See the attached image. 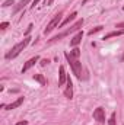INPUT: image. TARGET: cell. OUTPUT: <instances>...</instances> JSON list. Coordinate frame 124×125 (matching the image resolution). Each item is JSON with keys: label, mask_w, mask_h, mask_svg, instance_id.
I'll return each mask as SVG.
<instances>
[{"label": "cell", "mask_w": 124, "mask_h": 125, "mask_svg": "<svg viewBox=\"0 0 124 125\" xmlns=\"http://www.w3.org/2000/svg\"><path fill=\"white\" fill-rule=\"evenodd\" d=\"M29 42H31V38H29V36H25V39H24V41H21V42H18L16 45H13V47H12V50L4 55V57H6V60H10V58L18 57V55H19V54L26 48V45H28Z\"/></svg>", "instance_id": "1"}, {"label": "cell", "mask_w": 124, "mask_h": 125, "mask_svg": "<svg viewBox=\"0 0 124 125\" xmlns=\"http://www.w3.org/2000/svg\"><path fill=\"white\" fill-rule=\"evenodd\" d=\"M82 25H83V19H79V21H76L69 29H66L64 32H62V33H59V35H56V36H53L51 39H50V44H53V42H57V41H60L62 38H64V36H69L70 33H73V32H79L80 31V28H82Z\"/></svg>", "instance_id": "2"}, {"label": "cell", "mask_w": 124, "mask_h": 125, "mask_svg": "<svg viewBox=\"0 0 124 125\" xmlns=\"http://www.w3.org/2000/svg\"><path fill=\"white\" fill-rule=\"evenodd\" d=\"M64 55H66V60L70 64L72 70H73V74H74L77 79H82V62L79 61V58H74V57H73L72 54H69V52H66Z\"/></svg>", "instance_id": "3"}, {"label": "cell", "mask_w": 124, "mask_h": 125, "mask_svg": "<svg viewBox=\"0 0 124 125\" xmlns=\"http://www.w3.org/2000/svg\"><path fill=\"white\" fill-rule=\"evenodd\" d=\"M62 16H63V13H62V12H59V13H57V15L50 21V23H48V25H47V28L44 29V33H45V35H47V33H50L53 29L59 28V25L62 23V22H60V21H62Z\"/></svg>", "instance_id": "4"}, {"label": "cell", "mask_w": 124, "mask_h": 125, "mask_svg": "<svg viewBox=\"0 0 124 125\" xmlns=\"http://www.w3.org/2000/svg\"><path fill=\"white\" fill-rule=\"evenodd\" d=\"M93 119L95 121H98L99 124H104L105 122V111H104V108H96L95 111H93Z\"/></svg>", "instance_id": "5"}, {"label": "cell", "mask_w": 124, "mask_h": 125, "mask_svg": "<svg viewBox=\"0 0 124 125\" xmlns=\"http://www.w3.org/2000/svg\"><path fill=\"white\" fill-rule=\"evenodd\" d=\"M38 61H39V57H38V55H35V57L29 58L28 61L24 64V67H22V73H26V71H28L31 67H34V65H35V64H37Z\"/></svg>", "instance_id": "6"}, {"label": "cell", "mask_w": 124, "mask_h": 125, "mask_svg": "<svg viewBox=\"0 0 124 125\" xmlns=\"http://www.w3.org/2000/svg\"><path fill=\"white\" fill-rule=\"evenodd\" d=\"M64 96L67 99L73 97V83H72L70 77H67V83H66V89H64Z\"/></svg>", "instance_id": "7"}, {"label": "cell", "mask_w": 124, "mask_h": 125, "mask_svg": "<svg viewBox=\"0 0 124 125\" xmlns=\"http://www.w3.org/2000/svg\"><path fill=\"white\" fill-rule=\"evenodd\" d=\"M59 86H63V84H66L67 83V74H66V70H64V67L60 65V68H59Z\"/></svg>", "instance_id": "8"}, {"label": "cell", "mask_w": 124, "mask_h": 125, "mask_svg": "<svg viewBox=\"0 0 124 125\" xmlns=\"http://www.w3.org/2000/svg\"><path fill=\"white\" fill-rule=\"evenodd\" d=\"M82 38H83V32L79 31L74 36H73V38H72V39H70V47H73V48H74V47H77V45L80 44Z\"/></svg>", "instance_id": "9"}, {"label": "cell", "mask_w": 124, "mask_h": 125, "mask_svg": "<svg viewBox=\"0 0 124 125\" xmlns=\"http://www.w3.org/2000/svg\"><path fill=\"white\" fill-rule=\"evenodd\" d=\"M24 100H25L24 97H18V99H16L15 102H13V103H10V105H7V106H6V109H7V111H12V109H16V108H19V106H21V105L24 103Z\"/></svg>", "instance_id": "10"}, {"label": "cell", "mask_w": 124, "mask_h": 125, "mask_svg": "<svg viewBox=\"0 0 124 125\" xmlns=\"http://www.w3.org/2000/svg\"><path fill=\"white\" fill-rule=\"evenodd\" d=\"M76 16H77V13H76V12H73V13H70V16H67V18H66V19L63 21L62 23L59 25V28H63V26H66V25H69L70 22H73V21L76 19Z\"/></svg>", "instance_id": "11"}, {"label": "cell", "mask_w": 124, "mask_h": 125, "mask_svg": "<svg viewBox=\"0 0 124 125\" xmlns=\"http://www.w3.org/2000/svg\"><path fill=\"white\" fill-rule=\"evenodd\" d=\"M121 35H124V29H117V31H112L110 33H107L102 39L105 41V39H110V38H114V36H121Z\"/></svg>", "instance_id": "12"}, {"label": "cell", "mask_w": 124, "mask_h": 125, "mask_svg": "<svg viewBox=\"0 0 124 125\" xmlns=\"http://www.w3.org/2000/svg\"><path fill=\"white\" fill-rule=\"evenodd\" d=\"M29 1H31V0H21V1H19V3L13 7V13H18L19 10H22V9H24V7H25Z\"/></svg>", "instance_id": "13"}, {"label": "cell", "mask_w": 124, "mask_h": 125, "mask_svg": "<svg viewBox=\"0 0 124 125\" xmlns=\"http://www.w3.org/2000/svg\"><path fill=\"white\" fill-rule=\"evenodd\" d=\"M34 80H37L41 86H47V79L42 74H34Z\"/></svg>", "instance_id": "14"}, {"label": "cell", "mask_w": 124, "mask_h": 125, "mask_svg": "<svg viewBox=\"0 0 124 125\" xmlns=\"http://www.w3.org/2000/svg\"><path fill=\"white\" fill-rule=\"evenodd\" d=\"M70 54H72V55H73L74 58H79V57H80V50H79L77 47H74V48H73V50L70 51Z\"/></svg>", "instance_id": "15"}, {"label": "cell", "mask_w": 124, "mask_h": 125, "mask_svg": "<svg viewBox=\"0 0 124 125\" xmlns=\"http://www.w3.org/2000/svg\"><path fill=\"white\" fill-rule=\"evenodd\" d=\"M102 29H104V26H96V28H93V29H91V31L88 32V35H91V36H92L93 33H96V32L102 31Z\"/></svg>", "instance_id": "16"}, {"label": "cell", "mask_w": 124, "mask_h": 125, "mask_svg": "<svg viewBox=\"0 0 124 125\" xmlns=\"http://www.w3.org/2000/svg\"><path fill=\"white\" fill-rule=\"evenodd\" d=\"M115 112H112L111 114V116H110V119H108V125H115Z\"/></svg>", "instance_id": "17"}, {"label": "cell", "mask_w": 124, "mask_h": 125, "mask_svg": "<svg viewBox=\"0 0 124 125\" xmlns=\"http://www.w3.org/2000/svg\"><path fill=\"white\" fill-rule=\"evenodd\" d=\"M32 28H34V25H32V23H29V25H28V28H26V31L24 32V35H25V36H28V35H29V33H31Z\"/></svg>", "instance_id": "18"}, {"label": "cell", "mask_w": 124, "mask_h": 125, "mask_svg": "<svg viewBox=\"0 0 124 125\" xmlns=\"http://www.w3.org/2000/svg\"><path fill=\"white\" fill-rule=\"evenodd\" d=\"M12 4H15V1L13 0H6V1H3V7H7V6H12Z\"/></svg>", "instance_id": "19"}, {"label": "cell", "mask_w": 124, "mask_h": 125, "mask_svg": "<svg viewBox=\"0 0 124 125\" xmlns=\"http://www.w3.org/2000/svg\"><path fill=\"white\" fill-rule=\"evenodd\" d=\"M7 26H9V22H1V23H0V29H1V31H4Z\"/></svg>", "instance_id": "20"}, {"label": "cell", "mask_w": 124, "mask_h": 125, "mask_svg": "<svg viewBox=\"0 0 124 125\" xmlns=\"http://www.w3.org/2000/svg\"><path fill=\"white\" fill-rule=\"evenodd\" d=\"M39 1H41V0H34V1H32V4H31V7L34 9V7H35V6H37V4H38Z\"/></svg>", "instance_id": "21"}, {"label": "cell", "mask_w": 124, "mask_h": 125, "mask_svg": "<svg viewBox=\"0 0 124 125\" xmlns=\"http://www.w3.org/2000/svg\"><path fill=\"white\" fill-rule=\"evenodd\" d=\"M115 28H121V29H124V22H120V23H117V25H115Z\"/></svg>", "instance_id": "22"}, {"label": "cell", "mask_w": 124, "mask_h": 125, "mask_svg": "<svg viewBox=\"0 0 124 125\" xmlns=\"http://www.w3.org/2000/svg\"><path fill=\"white\" fill-rule=\"evenodd\" d=\"M16 125H28V121H19L16 122Z\"/></svg>", "instance_id": "23"}, {"label": "cell", "mask_w": 124, "mask_h": 125, "mask_svg": "<svg viewBox=\"0 0 124 125\" xmlns=\"http://www.w3.org/2000/svg\"><path fill=\"white\" fill-rule=\"evenodd\" d=\"M48 60H41V65H47V64H48Z\"/></svg>", "instance_id": "24"}, {"label": "cell", "mask_w": 124, "mask_h": 125, "mask_svg": "<svg viewBox=\"0 0 124 125\" xmlns=\"http://www.w3.org/2000/svg\"><path fill=\"white\" fill-rule=\"evenodd\" d=\"M53 1H54V0H48V1L45 3V4H53Z\"/></svg>", "instance_id": "25"}, {"label": "cell", "mask_w": 124, "mask_h": 125, "mask_svg": "<svg viewBox=\"0 0 124 125\" xmlns=\"http://www.w3.org/2000/svg\"><path fill=\"white\" fill-rule=\"evenodd\" d=\"M88 1H89V0H82V4H86Z\"/></svg>", "instance_id": "26"}, {"label": "cell", "mask_w": 124, "mask_h": 125, "mask_svg": "<svg viewBox=\"0 0 124 125\" xmlns=\"http://www.w3.org/2000/svg\"><path fill=\"white\" fill-rule=\"evenodd\" d=\"M123 10H124V6H123Z\"/></svg>", "instance_id": "27"}]
</instances>
